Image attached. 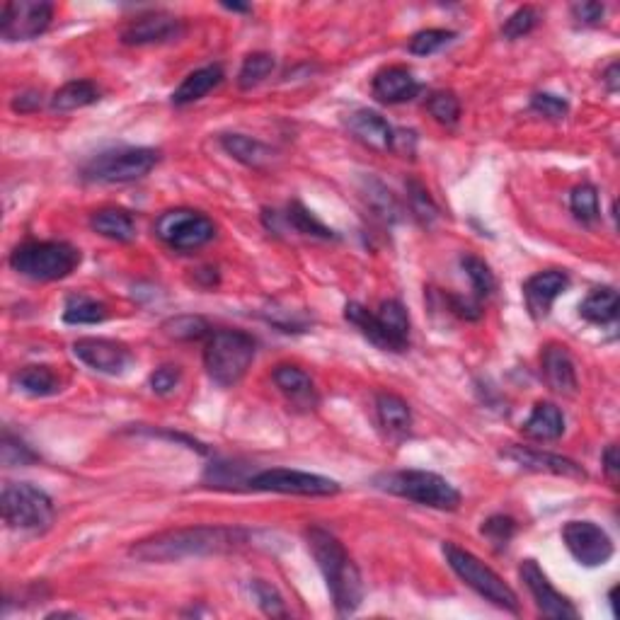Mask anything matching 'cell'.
<instances>
[{"label": "cell", "instance_id": "cell-1", "mask_svg": "<svg viewBox=\"0 0 620 620\" xmlns=\"http://www.w3.org/2000/svg\"><path fill=\"white\" fill-rule=\"evenodd\" d=\"M248 541L250 533L238 526H187L153 533L131 545L129 555L141 562H180L231 553L245 548Z\"/></svg>", "mask_w": 620, "mask_h": 620}, {"label": "cell", "instance_id": "cell-2", "mask_svg": "<svg viewBox=\"0 0 620 620\" xmlns=\"http://www.w3.org/2000/svg\"><path fill=\"white\" fill-rule=\"evenodd\" d=\"M306 541L308 550L315 558V565L323 572L337 613L352 616L364 601V584H361L359 567L349 558L344 545L325 528L310 526L306 531Z\"/></svg>", "mask_w": 620, "mask_h": 620}, {"label": "cell", "instance_id": "cell-3", "mask_svg": "<svg viewBox=\"0 0 620 620\" xmlns=\"http://www.w3.org/2000/svg\"><path fill=\"white\" fill-rule=\"evenodd\" d=\"M257 342L243 330L211 332L204 347V369L221 388H233L245 378L255 361Z\"/></svg>", "mask_w": 620, "mask_h": 620}, {"label": "cell", "instance_id": "cell-4", "mask_svg": "<svg viewBox=\"0 0 620 620\" xmlns=\"http://www.w3.org/2000/svg\"><path fill=\"white\" fill-rule=\"evenodd\" d=\"M344 318L352 323L366 340L386 352H405L410 344V315L395 298H388L378 306L376 313L361 303H347Z\"/></svg>", "mask_w": 620, "mask_h": 620}, {"label": "cell", "instance_id": "cell-5", "mask_svg": "<svg viewBox=\"0 0 620 620\" xmlns=\"http://www.w3.org/2000/svg\"><path fill=\"white\" fill-rule=\"evenodd\" d=\"M78 264L80 252L63 240H30L17 245L10 255V267L32 281L66 279Z\"/></svg>", "mask_w": 620, "mask_h": 620}, {"label": "cell", "instance_id": "cell-6", "mask_svg": "<svg viewBox=\"0 0 620 620\" xmlns=\"http://www.w3.org/2000/svg\"><path fill=\"white\" fill-rule=\"evenodd\" d=\"M376 485L383 492H390V495L410 499V502L422 504V507L429 509H441V512H453L461 504V492L449 480L436 473H429V470L386 473L376 478Z\"/></svg>", "mask_w": 620, "mask_h": 620}, {"label": "cell", "instance_id": "cell-7", "mask_svg": "<svg viewBox=\"0 0 620 620\" xmlns=\"http://www.w3.org/2000/svg\"><path fill=\"white\" fill-rule=\"evenodd\" d=\"M444 555L449 567L458 574V579H461L465 587H470L475 594L490 601L492 606L502 608V611L519 613V596H516V591L509 587L492 567H487L485 562L475 558L473 553H468V550L458 548V545L453 543H444Z\"/></svg>", "mask_w": 620, "mask_h": 620}, {"label": "cell", "instance_id": "cell-8", "mask_svg": "<svg viewBox=\"0 0 620 620\" xmlns=\"http://www.w3.org/2000/svg\"><path fill=\"white\" fill-rule=\"evenodd\" d=\"M0 509L3 519L10 528L17 531L42 533L54 524V502L47 492L30 482H5L0 495Z\"/></svg>", "mask_w": 620, "mask_h": 620}, {"label": "cell", "instance_id": "cell-9", "mask_svg": "<svg viewBox=\"0 0 620 620\" xmlns=\"http://www.w3.org/2000/svg\"><path fill=\"white\" fill-rule=\"evenodd\" d=\"M158 163L160 153L155 148H117L95 155L90 163H85L83 180L97 185H124V182L143 180Z\"/></svg>", "mask_w": 620, "mask_h": 620}, {"label": "cell", "instance_id": "cell-10", "mask_svg": "<svg viewBox=\"0 0 620 620\" xmlns=\"http://www.w3.org/2000/svg\"><path fill=\"white\" fill-rule=\"evenodd\" d=\"M155 235L177 252L204 248L216 238V223L209 216L192 209H172L158 216Z\"/></svg>", "mask_w": 620, "mask_h": 620}, {"label": "cell", "instance_id": "cell-11", "mask_svg": "<svg viewBox=\"0 0 620 620\" xmlns=\"http://www.w3.org/2000/svg\"><path fill=\"white\" fill-rule=\"evenodd\" d=\"M245 485L255 492H277V495H301V497H330L342 490L340 482L325 475L303 473V470L269 468L250 475Z\"/></svg>", "mask_w": 620, "mask_h": 620}, {"label": "cell", "instance_id": "cell-12", "mask_svg": "<svg viewBox=\"0 0 620 620\" xmlns=\"http://www.w3.org/2000/svg\"><path fill=\"white\" fill-rule=\"evenodd\" d=\"M54 5L44 0H8L0 10V37L5 42H32L49 30Z\"/></svg>", "mask_w": 620, "mask_h": 620}, {"label": "cell", "instance_id": "cell-13", "mask_svg": "<svg viewBox=\"0 0 620 620\" xmlns=\"http://www.w3.org/2000/svg\"><path fill=\"white\" fill-rule=\"evenodd\" d=\"M562 541L572 558L584 567H601L613 558L611 536L594 521H567Z\"/></svg>", "mask_w": 620, "mask_h": 620}, {"label": "cell", "instance_id": "cell-14", "mask_svg": "<svg viewBox=\"0 0 620 620\" xmlns=\"http://www.w3.org/2000/svg\"><path fill=\"white\" fill-rule=\"evenodd\" d=\"M521 582L526 584V589L531 591L533 601H536L538 611L545 618L553 620H574L579 618V611L567 596H562L558 589L550 584V579L545 577V572L538 567L536 560H524L519 567Z\"/></svg>", "mask_w": 620, "mask_h": 620}, {"label": "cell", "instance_id": "cell-15", "mask_svg": "<svg viewBox=\"0 0 620 620\" xmlns=\"http://www.w3.org/2000/svg\"><path fill=\"white\" fill-rule=\"evenodd\" d=\"M73 354L80 364L97 373H107V376H122L129 369L131 357L129 347L122 342L102 340V337H83V340L73 342Z\"/></svg>", "mask_w": 620, "mask_h": 620}, {"label": "cell", "instance_id": "cell-16", "mask_svg": "<svg viewBox=\"0 0 620 620\" xmlns=\"http://www.w3.org/2000/svg\"><path fill=\"white\" fill-rule=\"evenodd\" d=\"M504 458L519 465L524 470H533V473H550L558 478H572V480H587V470L577 465L570 458L558 456V453L528 449V446H509L502 451Z\"/></svg>", "mask_w": 620, "mask_h": 620}, {"label": "cell", "instance_id": "cell-17", "mask_svg": "<svg viewBox=\"0 0 620 620\" xmlns=\"http://www.w3.org/2000/svg\"><path fill=\"white\" fill-rule=\"evenodd\" d=\"M185 32L182 20L170 13L141 15L122 32V42L129 47H148V44H165Z\"/></svg>", "mask_w": 620, "mask_h": 620}, {"label": "cell", "instance_id": "cell-18", "mask_svg": "<svg viewBox=\"0 0 620 620\" xmlns=\"http://www.w3.org/2000/svg\"><path fill=\"white\" fill-rule=\"evenodd\" d=\"M567 286H570V277H567V272H560V269H548V272L533 274L524 284L528 313L536 320L545 318V315L550 313V308H553L555 298L565 294Z\"/></svg>", "mask_w": 620, "mask_h": 620}, {"label": "cell", "instance_id": "cell-19", "mask_svg": "<svg viewBox=\"0 0 620 620\" xmlns=\"http://www.w3.org/2000/svg\"><path fill=\"white\" fill-rule=\"evenodd\" d=\"M373 97L383 105H403V102L415 100L422 93V85L419 80L412 76V71H407L403 66H390L378 71L373 76L371 83Z\"/></svg>", "mask_w": 620, "mask_h": 620}, {"label": "cell", "instance_id": "cell-20", "mask_svg": "<svg viewBox=\"0 0 620 620\" xmlns=\"http://www.w3.org/2000/svg\"><path fill=\"white\" fill-rule=\"evenodd\" d=\"M347 126L366 148H373V151H393L395 148V129L373 109L352 112L347 119Z\"/></svg>", "mask_w": 620, "mask_h": 620}, {"label": "cell", "instance_id": "cell-21", "mask_svg": "<svg viewBox=\"0 0 620 620\" xmlns=\"http://www.w3.org/2000/svg\"><path fill=\"white\" fill-rule=\"evenodd\" d=\"M272 381L286 395L291 405L303 407V410H313L318 405V390H315L313 378L303 369H298V366L279 364L272 373Z\"/></svg>", "mask_w": 620, "mask_h": 620}, {"label": "cell", "instance_id": "cell-22", "mask_svg": "<svg viewBox=\"0 0 620 620\" xmlns=\"http://www.w3.org/2000/svg\"><path fill=\"white\" fill-rule=\"evenodd\" d=\"M541 364L545 383H548L555 393H577V369H574V361L570 352H567V347H562V344H548L541 354Z\"/></svg>", "mask_w": 620, "mask_h": 620}, {"label": "cell", "instance_id": "cell-23", "mask_svg": "<svg viewBox=\"0 0 620 620\" xmlns=\"http://www.w3.org/2000/svg\"><path fill=\"white\" fill-rule=\"evenodd\" d=\"M524 434L533 441H558L565 434V415L555 403H536L524 422Z\"/></svg>", "mask_w": 620, "mask_h": 620}, {"label": "cell", "instance_id": "cell-24", "mask_svg": "<svg viewBox=\"0 0 620 620\" xmlns=\"http://www.w3.org/2000/svg\"><path fill=\"white\" fill-rule=\"evenodd\" d=\"M221 80H223V68L218 66V63L197 68V71L189 73V76L180 83V88L172 93V105L185 107V105H192V102H199L202 97L209 95L211 90L218 88Z\"/></svg>", "mask_w": 620, "mask_h": 620}, {"label": "cell", "instance_id": "cell-25", "mask_svg": "<svg viewBox=\"0 0 620 620\" xmlns=\"http://www.w3.org/2000/svg\"><path fill=\"white\" fill-rule=\"evenodd\" d=\"M376 412L378 422L386 429L388 436L395 439H405L412 432V410L400 395L393 393H378L376 395Z\"/></svg>", "mask_w": 620, "mask_h": 620}, {"label": "cell", "instance_id": "cell-26", "mask_svg": "<svg viewBox=\"0 0 620 620\" xmlns=\"http://www.w3.org/2000/svg\"><path fill=\"white\" fill-rule=\"evenodd\" d=\"M90 228L97 235L109 240H117V243H129L136 238V221L129 211L117 209V206H107V209L95 211L90 216Z\"/></svg>", "mask_w": 620, "mask_h": 620}, {"label": "cell", "instance_id": "cell-27", "mask_svg": "<svg viewBox=\"0 0 620 620\" xmlns=\"http://www.w3.org/2000/svg\"><path fill=\"white\" fill-rule=\"evenodd\" d=\"M221 146L231 158L238 160V163L248 165V168L260 170L264 165L272 160V148L264 146L262 141L250 139L245 134H223L221 136Z\"/></svg>", "mask_w": 620, "mask_h": 620}, {"label": "cell", "instance_id": "cell-28", "mask_svg": "<svg viewBox=\"0 0 620 620\" xmlns=\"http://www.w3.org/2000/svg\"><path fill=\"white\" fill-rule=\"evenodd\" d=\"M579 315L594 325H611L618 318V291L601 286L579 303Z\"/></svg>", "mask_w": 620, "mask_h": 620}, {"label": "cell", "instance_id": "cell-29", "mask_svg": "<svg viewBox=\"0 0 620 620\" xmlns=\"http://www.w3.org/2000/svg\"><path fill=\"white\" fill-rule=\"evenodd\" d=\"M97 100H100V88L93 80H71V83L61 85L51 97V109L54 112H73V109L95 105Z\"/></svg>", "mask_w": 620, "mask_h": 620}, {"label": "cell", "instance_id": "cell-30", "mask_svg": "<svg viewBox=\"0 0 620 620\" xmlns=\"http://www.w3.org/2000/svg\"><path fill=\"white\" fill-rule=\"evenodd\" d=\"M15 386L25 395H32V398H51V395H56L61 390V381L49 366L34 364L17 371Z\"/></svg>", "mask_w": 620, "mask_h": 620}, {"label": "cell", "instance_id": "cell-31", "mask_svg": "<svg viewBox=\"0 0 620 620\" xmlns=\"http://www.w3.org/2000/svg\"><path fill=\"white\" fill-rule=\"evenodd\" d=\"M63 320H66L68 325L102 323V320H107V306L90 296L73 294L66 298V306H63Z\"/></svg>", "mask_w": 620, "mask_h": 620}, {"label": "cell", "instance_id": "cell-32", "mask_svg": "<svg viewBox=\"0 0 620 620\" xmlns=\"http://www.w3.org/2000/svg\"><path fill=\"white\" fill-rule=\"evenodd\" d=\"M163 335H168L170 340L177 342H192L202 340V337L211 335V325L206 323L202 315H175V318L165 320Z\"/></svg>", "mask_w": 620, "mask_h": 620}, {"label": "cell", "instance_id": "cell-33", "mask_svg": "<svg viewBox=\"0 0 620 620\" xmlns=\"http://www.w3.org/2000/svg\"><path fill=\"white\" fill-rule=\"evenodd\" d=\"M284 221H286V226L294 228L296 233L308 235V238H320V240H335L337 238L335 231H330L325 223H320L318 218L310 214V211L301 202L289 204V209H286V214H284Z\"/></svg>", "mask_w": 620, "mask_h": 620}, {"label": "cell", "instance_id": "cell-34", "mask_svg": "<svg viewBox=\"0 0 620 620\" xmlns=\"http://www.w3.org/2000/svg\"><path fill=\"white\" fill-rule=\"evenodd\" d=\"M461 264H463L465 274H468L470 286H473V296L478 298V301H485V298H490L492 291H495V286H497L495 274H492L490 264H487L485 260H480L478 255H463Z\"/></svg>", "mask_w": 620, "mask_h": 620}, {"label": "cell", "instance_id": "cell-35", "mask_svg": "<svg viewBox=\"0 0 620 620\" xmlns=\"http://www.w3.org/2000/svg\"><path fill=\"white\" fill-rule=\"evenodd\" d=\"M277 68V61H274L272 54H264V51H257V54H250L248 59L243 61L238 73V85L243 90H252L257 85L264 83Z\"/></svg>", "mask_w": 620, "mask_h": 620}, {"label": "cell", "instance_id": "cell-36", "mask_svg": "<svg viewBox=\"0 0 620 620\" xmlns=\"http://www.w3.org/2000/svg\"><path fill=\"white\" fill-rule=\"evenodd\" d=\"M570 209L574 218L584 226L599 221V192H596V187L589 185V182L574 187L570 194Z\"/></svg>", "mask_w": 620, "mask_h": 620}, {"label": "cell", "instance_id": "cell-37", "mask_svg": "<svg viewBox=\"0 0 620 620\" xmlns=\"http://www.w3.org/2000/svg\"><path fill=\"white\" fill-rule=\"evenodd\" d=\"M364 197H366V202H369L373 214H376L378 218H383L386 223H393L400 218V204L395 202L390 189L383 187L378 180H366Z\"/></svg>", "mask_w": 620, "mask_h": 620}, {"label": "cell", "instance_id": "cell-38", "mask_svg": "<svg viewBox=\"0 0 620 620\" xmlns=\"http://www.w3.org/2000/svg\"><path fill=\"white\" fill-rule=\"evenodd\" d=\"M407 202H410L412 214H415V218H419V223H424V226H432L436 218H439V206L434 204L427 187L419 185L417 180L407 182Z\"/></svg>", "mask_w": 620, "mask_h": 620}, {"label": "cell", "instance_id": "cell-39", "mask_svg": "<svg viewBox=\"0 0 620 620\" xmlns=\"http://www.w3.org/2000/svg\"><path fill=\"white\" fill-rule=\"evenodd\" d=\"M0 458H3V465L8 468H15V465H30L37 463L39 456L34 453L20 436L10 434V429L3 432V441H0Z\"/></svg>", "mask_w": 620, "mask_h": 620}, {"label": "cell", "instance_id": "cell-40", "mask_svg": "<svg viewBox=\"0 0 620 620\" xmlns=\"http://www.w3.org/2000/svg\"><path fill=\"white\" fill-rule=\"evenodd\" d=\"M538 22H541V13H538L536 8H531V5H524V8L516 10V13L509 15V20L504 22V27H502L504 39L514 42V39L526 37V34H531L533 30H536Z\"/></svg>", "mask_w": 620, "mask_h": 620}, {"label": "cell", "instance_id": "cell-41", "mask_svg": "<svg viewBox=\"0 0 620 620\" xmlns=\"http://www.w3.org/2000/svg\"><path fill=\"white\" fill-rule=\"evenodd\" d=\"M427 109L436 122L444 126H453L458 122V117H461V102H458L456 95L446 93V90H441V93H434L432 97H429Z\"/></svg>", "mask_w": 620, "mask_h": 620}, {"label": "cell", "instance_id": "cell-42", "mask_svg": "<svg viewBox=\"0 0 620 620\" xmlns=\"http://www.w3.org/2000/svg\"><path fill=\"white\" fill-rule=\"evenodd\" d=\"M480 533L487 538V541L495 545L497 550H502V548H507L509 541H512V538H514L516 521L512 519V516L495 514V516H490V519H487L485 524H482Z\"/></svg>", "mask_w": 620, "mask_h": 620}, {"label": "cell", "instance_id": "cell-43", "mask_svg": "<svg viewBox=\"0 0 620 620\" xmlns=\"http://www.w3.org/2000/svg\"><path fill=\"white\" fill-rule=\"evenodd\" d=\"M453 37H456V32L451 30H422L410 39L407 49L415 56H432L439 49H444Z\"/></svg>", "mask_w": 620, "mask_h": 620}, {"label": "cell", "instance_id": "cell-44", "mask_svg": "<svg viewBox=\"0 0 620 620\" xmlns=\"http://www.w3.org/2000/svg\"><path fill=\"white\" fill-rule=\"evenodd\" d=\"M252 596H255L257 606L262 608L267 616L277 618V616H286V608H284V599L279 596V591L272 587V584L262 582V579H252Z\"/></svg>", "mask_w": 620, "mask_h": 620}, {"label": "cell", "instance_id": "cell-45", "mask_svg": "<svg viewBox=\"0 0 620 620\" xmlns=\"http://www.w3.org/2000/svg\"><path fill=\"white\" fill-rule=\"evenodd\" d=\"M531 109L548 119H562L567 117V112H570V105H567V100H562L560 95L538 93L531 97Z\"/></svg>", "mask_w": 620, "mask_h": 620}, {"label": "cell", "instance_id": "cell-46", "mask_svg": "<svg viewBox=\"0 0 620 620\" xmlns=\"http://www.w3.org/2000/svg\"><path fill=\"white\" fill-rule=\"evenodd\" d=\"M182 371L177 366H160L151 373V388L155 395H172L180 386Z\"/></svg>", "mask_w": 620, "mask_h": 620}, {"label": "cell", "instance_id": "cell-47", "mask_svg": "<svg viewBox=\"0 0 620 620\" xmlns=\"http://www.w3.org/2000/svg\"><path fill=\"white\" fill-rule=\"evenodd\" d=\"M606 8L601 3H577L572 5V17L579 22V25H589L596 27L604 22Z\"/></svg>", "mask_w": 620, "mask_h": 620}, {"label": "cell", "instance_id": "cell-48", "mask_svg": "<svg viewBox=\"0 0 620 620\" xmlns=\"http://www.w3.org/2000/svg\"><path fill=\"white\" fill-rule=\"evenodd\" d=\"M451 310L463 320H480L482 318V301L475 296H449Z\"/></svg>", "mask_w": 620, "mask_h": 620}, {"label": "cell", "instance_id": "cell-49", "mask_svg": "<svg viewBox=\"0 0 620 620\" xmlns=\"http://www.w3.org/2000/svg\"><path fill=\"white\" fill-rule=\"evenodd\" d=\"M604 470L608 475V480L618 482V470H620V456H618V446L611 444L604 451Z\"/></svg>", "mask_w": 620, "mask_h": 620}, {"label": "cell", "instance_id": "cell-50", "mask_svg": "<svg viewBox=\"0 0 620 620\" xmlns=\"http://www.w3.org/2000/svg\"><path fill=\"white\" fill-rule=\"evenodd\" d=\"M42 107V95L39 93H22L13 100L15 112H32V109Z\"/></svg>", "mask_w": 620, "mask_h": 620}, {"label": "cell", "instance_id": "cell-51", "mask_svg": "<svg viewBox=\"0 0 620 620\" xmlns=\"http://www.w3.org/2000/svg\"><path fill=\"white\" fill-rule=\"evenodd\" d=\"M604 83L608 85V90H611V93H616L618 90V63H611V66L606 68Z\"/></svg>", "mask_w": 620, "mask_h": 620}, {"label": "cell", "instance_id": "cell-52", "mask_svg": "<svg viewBox=\"0 0 620 620\" xmlns=\"http://www.w3.org/2000/svg\"><path fill=\"white\" fill-rule=\"evenodd\" d=\"M226 10H231V13H250V5H238V3H226L223 5Z\"/></svg>", "mask_w": 620, "mask_h": 620}]
</instances>
